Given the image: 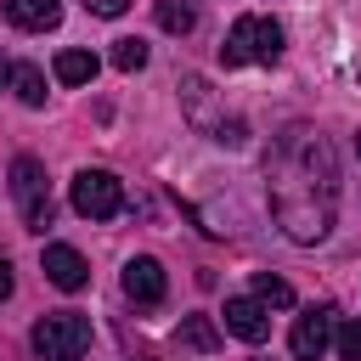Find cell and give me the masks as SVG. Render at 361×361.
<instances>
[{"label": "cell", "instance_id": "obj_7", "mask_svg": "<svg viewBox=\"0 0 361 361\" xmlns=\"http://www.w3.org/2000/svg\"><path fill=\"white\" fill-rule=\"evenodd\" d=\"M45 282L51 288H62V293H79L85 282H90V265H85V254L79 248H68V243H45Z\"/></svg>", "mask_w": 361, "mask_h": 361}, {"label": "cell", "instance_id": "obj_10", "mask_svg": "<svg viewBox=\"0 0 361 361\" xmlns=\"http://www.w3.org/2000/svg\"><path fill=\"white\" fill-rule=\"evenodd\" d=\"M6 17H11V28L45 34V28L62 23V0H6Z\"/></svg>", "mask_w": 361, "mask_h": 361}, {"label": "cell", "instance_id": "obj_17", "mask_svg": "<svg viewBox=\"0 0 361 361\" xmlns=\"http://www.w3.org/2000/svg\"><path fill=\"white\" fill-rule=\"evenodd\" d=\"M254 299H265V305H276V310H282V305H293V288H288L282 276L259 271V276H254Z\"/></svg>", "mask_w": 361, "mask_h": 361}, {"label": "cell", "instance_id": "obj_12", "mask_svg": "<svg viewBox=\"0 0 361 361\" xmlns=\"http://www.w3.org/2000/svg\"><path fill=\"white\" fill-rule=\"evenodd\" d=\"M11 90H17L23 107H45V73H39L34 62H17V68H11Z\"/></svg>", "mask_w": 361, "mask_h": 361}, {"label": "cell", "instance_id": "obj_14", "mask_svg": "<svg viewBox=\"0 0 361 361\" xmlns=\"http://www.w3.org/2000/svg\"><path fill=\"white\" fill-rule=\"evenodd\" d=\"M180 96H186V118H192L197 130H214V124H209V85H203L197 73L180 79Z\"/></svg>", "mask_w": 361, "mask_h": 361}, {"label": "cell", "instance_id": "obj_4", "mask_svg": "<svg viewBox=\"0 0 361 361\" xmlns=\"http://www.w3.org/2000/svg\"><path fill=\"white\" fill-rule=\"evenodd\" d=\"M68 197H73V209L85 220H113L124 209V180L113 169H79L73 186H68Z\"/></svg>", "mask_w": 361, "mask_h": 361}, {"label": "cell", "instance_id": "obj_22", "mask_svg": "<svg viewBox=\"0 0 361 361\" xmlns=\"http://www.w3.org/2000/svg\"><path fill=\"white\" fill-rule=\"evenodd\" d=\"M355 152H361V135H355Z\"/></svg>", "mask_w": 361, "mask_h": 361}, {"label": "cell", "instance_id": "obj_3", "mask_svg": "<svg viewBox=\"0 0 361 361\" xmlns=\"http://www.w3.org/2000/svg\"><path fill=\"white\" fill-rule=\"evenodd\" d=\"M28 344H34L39 361H79V355L90 350V322H85L79 310H51V316L34 322Z\"/></svg>", "mask_w": 361, "mask_h": 361}, {"label": "cell", "instance_id": "obj_15", "mask_svg": "<svg viewBox=\"0 0 361 361\" xmlns=\"http://www.w3.org/2000/svg\"><path fill=\"white\" fill-rule=\"evenodd\" d=\"M192 23H197L192 0H158V28L164 34H192Z\"/></svg>", "mask_w": 361, "mask_h": 361}, {"label": "cell", "instance_id": "obj_11", "mask_svg": "<svg viewBox=\"0 0 361 361\" xmlns=\"http://www.w3.org/2000/svg\"><path fill=\"white\" fill-rule=\"evenodd\" d=\"M175 344H180V350H197V355H209V350H220V327H214L209 316H186V322L175 327Z\"/></svg>", "mask_w": 361, "mask_h": 361}, {"label": "cell", "instance_id": "obj_16", "mask_svg": "<svg viewBox=\"0 0 361 361\" xmlns=\"http://www.w3.org/2000/svg\"><path fill=\"white\" fill-rule=\"evenodd\" d=\"M113 68L118 73H141L147 68V39H118L113 45Z\"/></svg>", "mask_w": 361, "mask_h": 361}, {"label": "cell", "instance_id": "obj_8", "mask_svg": "<svg viewBox=\"0 0 361 361\" xmlns=\"http://www.w3.org/2000/svg\"><path fill=\"white\" fill-rule=\"evenodd\" d=\"M226 333H237L243 344H265L271 338V305L265 299H226Z\"/></svg>", "mask_w": 361, "mask_h": 361}, {"label": "cell", "instance_id": "obj_5", "mask_svg": "<svg viewBox=\"0 0 361 361\" xmlns=\"http://www.w3.org/2000/svg\"><path fill=\"white\" fill-rule=\"evenodd\" d=\"M11 197H17L28 231H45L51 226V186H45V164L39 158H17L11 164Z\"/></svg>", "mask_w": 361, "mask_h": 361}, {"label": "cell", "instance_id": "obj_6", "mask_svg": "<svg viewBox=\"0 0 361 361\" xmlns=\"http://www.w3.org/2000/svg\"><path fill=\"white\" fill-rule=\"evenodd\" d=\"M333 333H338V316H333V305H310V310L293 322V338H288V350H293L299 361H322V355H327V344H333Z\"/></svg>", "mask_w": 361, "mask_h": 361}, {"label": "cell", "instance_id": "obj_18", "mask_svg": "<svg viewBox=\"0 0 361 361\" xmlns=\"http://www.w3.org/2000/svg\"><path fill=\"white\" fill-rule=\"evenodd\" d=\"M333 344H338V355H344V361H361V316H355V322H338Z\"/></svg>", "mask_w": 361, "mask_h": 361}, {"label": "cell", "instance_id": "obj_13", "mask_svg": "<svg viewBox=\"0 0 361 361\" xmlns=\"http://www.w3.org/2000/svg\"><path fill=\"white\" fill-rule=\"evenodd\" d=\"M96 68H102V62H96L90 51H62V56H56V79H62V85H90Z\"/></svg>", "mask_w": 361, "mask_h": 361}, {"label": "cell", "instance_id": "obj_21", "mask_svg": "<svg viewBox=\"0 0 361 361\" xmlns=\"http://www.w3.org/2000/svg\"><path fill=\"white\" fill-rule=\"evenodd\" d=\"M11 85V62H6V51H0V90Z\"/></svg>", "mask_w": 361, "mask_h": 361}, {"label": "cell", "instance_id": "obj_2", "mask_svg": "<svg viewBox=\"0 0 361 361\" xmlns=\"http://www.w3.org/2000/svg\"><path fill=\"white\" fill-rule=\"evenodd\" d=\"M276 56H282V23H276V17H259V11L237 17L231 34H226V45H220V62H226V68H243V62H276Z\"/></svg>", "mask_w": 361, "mask_h": 361}, {"label": "cell", "instance_id": "obj_20", "mask_svg": "<svg viewBox=\"0 0 361 361\" xmlns=\"http://www.w3.org/2000/svg\"><path fill=\"white\" fill-rule=\"evenodd\" d=\"M11 288H17V282H11V265H6V259H0V305H6V299H11Z\"/></svg>", "mask_w": 361, "mask_h": 361}, {"label": "cell", "instance_id": "obj_1", "mask_svg": "<svg viewBox=\"0 0 361 361\" xmlns=\"http://www.w3.org/2000/svg\"><path fill=\"white\" fill-rule=\"evenodd\" d=\"M265 180H271V214L293 243H322L333 231L338 209V158L322 130L288 124L276 147L265 152Z\"/></svg>", "mask_w": 361, "mask_h": 361}, {"label": "cell", "instance_id": "obj_19", "mask_svg": "<svg viewBox=\"0 0 361 361\" xmlns=\"http://www.w3.org/2000/svg\"><path fill=\"white\" fill-rule=\"evenodd\" d=\"M85 11H90V17H124L130 0H85Z\"/></svg>", "mask_w": 361, "mask_h": 361}, {"label": "cell", "instance_id": "obj_9", "mask_svg": "<svg viewBox=\"0 0 361 361\" xmlns=\"http://www.w3.org/2000/svg\"><path fill=\"white\" fill-rule=\"evenodd\" d=\"M124 293H130L135 305H164V293H169V282H164V265H158L152 254H135V259H124Z\"/></svg>", "mask_w": 361, "mask_h": 361}]
</instances>
